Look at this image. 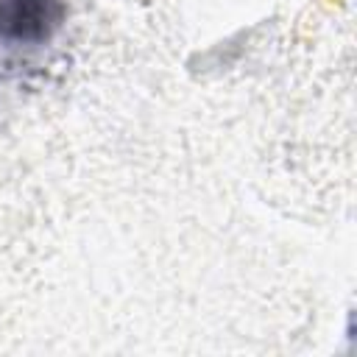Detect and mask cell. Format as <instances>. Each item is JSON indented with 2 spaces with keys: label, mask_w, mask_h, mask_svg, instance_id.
<instances>
[{
  "label": "cell",
  "mask_w": 357,
  "mask_h": 357,
  "mask_svg": "<svg viewBox=\"0 0 357 357\" xmlns=\"http://www.w3.org/2000/svg\"><path fill=\"white\" fill-rule=\"evenodd\" d=\"M64 20L61 0H0V47H36Z\"/></svg>",
  "instance_id": "6da1fadb"
}]
</instances>
